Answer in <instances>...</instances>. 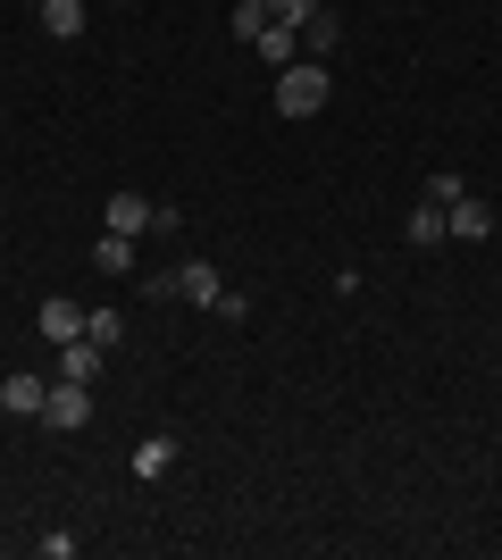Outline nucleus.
<instances>
[{
	"label": "nucleus",
	"instance_id": "1",
	"mask_svg": "<svg viewBox=\"0 0 502 560\" xmlns=\"http://www.w3.org/2000/svg\"><path fill=\"white\" fill-rule=\"evenodd\" d=\"M335 101V68L327 59H293V68H277V109L285 117H318Z\"/></svg>",
	"mask_w": 502,
	"mask_h": 560
},
{
	"label": "nucleus",
	"instance_id": "2",
	"mask_svg": "<svg viewBox=\"0 0 502 560\" xmlns=\"http://www.w3.org/2000/svg\"><path fill=\"white\" fill-rule=\"evenodd\" d=\"M151 293H185L192 310H218V302H226V277H218L210 259H176V268L151 277Z\"/></svg>",
	"mask_w": 502,
	"mask_h": 560
},
{
	"label": "nucleus",
	"instance_id": "3",
	"mask_svg": "<svg viewBox=\"0 0 502 560\" xmlns=\"http://www.w3.org/2000/svg\"><path fill=\"white\" fill-rule=\"evenodd\" d=\"M43 427L50 435H84V427H93V385H68V376H59L50 401H43Z\"/></svg>",
	"mask_w": 502,
	"mask_h": 560
},
{
	"label": "nucleus",
	"instance_id": "4",
	"mask_svg": "<svg viewBox=\"0 0 502 560\" xmlns=\"http://www.w3.org/2000/svg\"><path fill=\"white\" fill-rule=\"evenodd\" d=\"M109 360H118V351H101L93 335L59 343V376H68V385H101V369H109Z\"/></svg>",
	"mask_w": 502,
	"mask_h": 560
},
{
	"label": "nucleus",
	"instance_id": "5",
	"mask_svg": "<svg viewBox=\"0 0 502 560\" xmlns=\"http://www.w3.org/2000/svg\"><path fill=\"white\" fill-rule=\"evenodd\" d=\"M151 226H160V201H151V192H109V234H135V243H143Z\"/></svg>",
	"mask_w": 502,
	"mask_h": 560
},
{
	"label": "nucleus",
	"instance_id": "6",
	"mask_svg": "<svg viewBox=\"0 0 502 560\" xmlns=\"http://www.w3.org/2000/svg\"><path fill=\"white\" fill-rule=\"evenodd\" d=\"M43 401H50V385H43L34 369L0 376V410H9V419H43Z\"/></svg>",
	"mask_w": 502,
	"mask_h": 560
},
{
	"label": "nucleus",
	"instance_id": "7",
	"mask_svg": "<svg viewBox=\"0 0 502 560\" xmlns=\"http://www.w3.org/2000/svg\"><path fill=\"white\" fill-rule=\"evenodd\" d=\"M34 327H43L50 343H75V335H84V302H68V293H50V302L34 310Z\"/></svg>",
	"mask_w": 502,
	"mask_h": 560
},
{
	"label": "nucleus",
	"instance_id": "8",
	"mask_svg": "<svg viewBox=\"0 0 502 560\" xmlns=\"http://www.w3.org/2000/svg\"><path fill=\"white\" fill-rule=\"evenodd\" d=\"M444 218H453V210H444V201H435V192H419V210H410V252H435V243H444Z\"/></svg>",
	"mask_w": 502,
	"mask_h": 560
},
{
	"label": "nucleus",
	"instance_id": "9",
	"mask_svg": "<svg viewBox=\"0 0 502 560\" xmlns=\"http://www.w3.org/2000/svg\"><path fill=\"white\" fill-rule=\"evenodd\" d=\"M444 234H460V243H494V210L460 192V201H453V218H444Z\"/></svg>",
	"mask_w": 502,
	"mask_h": 560
},
{
	"label": "nucleus",
	"instance_id": "10",
	"mask_svg": "<svg viewBox=\"0 0 502 560\" xmlns=\"http://www.w3.org/2000/svg\"><path fill=\"white\" fill-rule=\"evenodd\" d=\"M126 468H135L143 486H160L167 468H176V435H143V444H135V460H126Z\"/></svg>",
	"mask_w": 502,
	"mask_h": 560
},
{
	"label": "nucleus",
	"instance_id": "11",
	"mask_svg": "<svg viewBox=\"0 0 502 560\" xmlns=\"http://www.w3.org/2000/svg\"><path fill=\"white\" fill-rule=\"evenodd\" d=\"M252 50H260L268 68H293V59H302V34H293V25H277V18H268L260 34H252Z\"/></svg>",
	"mask_w": 502,
	"mask_h": 560
},
{
	"label": "nucleus",
	"instance_id": "12",
	"mask_svg": "<svg viewBox=\"0 0 502 560\" xmlns=\"http://www.w3.org/2000/svg\"><path fill=\"white\" fill-rule=\"evenodd\" d=\"M43 34L50 43H84V0H43Z\"/></svg>",
	"mask_w": 502,
	"mask_h": 560
},
{
	"label": "nucleus",
	"instance_id": "13",
	"mask_svg": "<svg viewBox=\"0 0 502 560\" xmlns=\"http://www.w3.org/2000/svg\"><path fill=\"white\" fill-rule=\"evenodd\" d=\"M93 268H101V277H126V268H135V234H101V243H93Z\"/></svg>",
	"mask_w": 502,
	"mask_h": 560
},
{
	"label": "nucleus",
	"instance_id": "14",
	"mask_svg": "<svg viewBox=\"0 0 502 560\" xmlns=\"http://www.w3.org/2000/svg\"><path fill=\"white\" fill-rule=\"evenodd\" d=\"M84 335H93L101 351H118V343H126V327H118V310H84Z\"/></svg>",
	"mask_w": 502,
	"mask_h": 560
},
{
	"label": "nucleus",
	"instance_id": "15",
	"mask_svg": "<svg viewBox=\"0 0 502 560\" xmlns=\"http://www.w3.org/2000/svg\"><path fill=\"white\" fill-rule=\"evenodd\" d=\"M268 18H277V25H293V34H302V25L318 18V0H268Z\"/></svg>",
	"mask_w": 502,
	"mask_h": 560
},
{
	"label": "nucleus",
	"instance_id": "16",
	"mask_svg": "<svg viewBox=\"0 0 502 560\" xmlns=\"http://www.w3.org/2000/svg\"><path fill=\"white\" fill-rule=\"evenodd\" d=\"M226 25H235L243 43H252V34H260V25H268V0H235V18H226Z\"/></svg>",
	"mask_w": 502,
	"mask_h": 560
},
{
	"label": "nucleus",
	"instance_id": "17",
	"mask_svg": "<svg viewBox=\"0 0 502 560\" xmlns=\"http://www.w3.org/2000/svg\"><path fill=\"white\" fill-rule=\"evenodd\" d=\"M34 560H75V536H68V527H50V536H34Z\"/></svg>",
	"mask_w": 502,
	"mask_h": 560
}]
</instances>
